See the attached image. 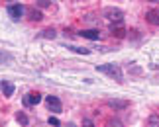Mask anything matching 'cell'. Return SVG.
<instances>
[{
  "instance_id": "cell-10",
  "label": "cell",
  "mask_w": 159,
  "mask_h": 127,
  "mask_svg": "<svg viewBox=\"0 0 159 127\" xmlns=\"http://www.w3.org/2000/svg\"><path fill=\"white\" fill-rule=\"evenodd\" d=\"M26 12H28V18H30L32 22H39V20H43L41 12H39V10H35V8H28Z\"/></svg>"
},
{
  "instance_id": "cell-17",
  "label": "cell",
  "mask_w": 159,
  "mask_h": 127,
  "mask_svg": "<svg viewBox=\"0 0 159 127\" xmlns=\"http://www.w3.org/2000/svg\"><path fill=\"white\" fill-rule=\"evenodd\" d=\"M83 127H94V123L90 119H83Z\"/></svg>"
},
{
  "instance_id": "cell-8",
  "label": "cell",
  "mask_w": 159,
  "mask_h": 127,
  "mask_svg": "<svg viewBox=\"0 0 159 127\" xmlns=\"http://www.w3.org/2000/svg\"><path fill=\"white\" fill-rule=\"evenodd\" d=\"M145 20H148L151 26H159V12L157 10H148L145 12Z\"/></svg>"
},
{
  "instance_id": "cell-13",
  "label": "cell",
  "mask_w": 159,
  "mask_h": 127,
  "mask_svg": "<svg viewBox=\"0 0 159 127\" xmlns=\"http://www.w3.org/2000/svg\"><path fill=\"white\" fill-rule=\"evenodd\" d=\"M41 37H45V39H53V37H55V29H45V32H41Z\"/></svg>"
},
{
  "instance_id": "cell-5",
  "label": "cell",
  "mask_w": 159,
  "mask_h": 127,
  "mask_svg": "<svg viewBox=\"0 0 159 127\" xmlns=\"http://www.w3.org/2000/svg\"><path fill=\"white\" fill-rule=\"evenodd\" d=\"M106 104H108L110 108H114V110H126V108L130 106V102H128V100H116V98H110Z\"/></svg>"
},
{
  "instance_id": "cell-1",
  "label": "cell",
  "mask_w": 159,
  "mask_h": 127,
  "mask_svg": "<svg viewBox=\"0 0 159 127\" xmlns=\"http://www.w3.org/2000/svg\"><path fill=\"white\" fill-rule=\"evenodd\" d=\"M96 70L108 74L110 78H114L116 82H124V80H122L124 76H122V70H120L118 65H96Z\"/></svg>"
},
{
  "instance_id": "cell-20",
  "label": "cell",
  "mask_w": 159,
  "mask_h": 127,
  "mask_svg": "<svg viewBox=\"0 0 159 127\" xmlns=\"http://www.w3.org/2000/svg\"><path fill=\"white\" fill-rule=\"evenodd\" d=\"M67 127H75V125H73V123H69V125H67Z\"/></svg>"
},
{
  "instance_id": "cell-9",
  "label": "cell",
  "mask_w": 159,
  "mask_h": 127,
  "mask_svg": "<svg viewBox=\"0 0 159 127\" xmlns=\"http://www.w3.org/2000/svg\"><path fill=\"white\" fill-rule=\"evenodd\" d=\"M79 35H81V37H84V39H93V41H96V39L100 37L98 29H83Z\"/></svg>"
},
{
  "instance_id": "cell-2",
  "label": "cell",
  "mask_w": 159,
  "mask_h": 127,
  "mask_svg": "<svg viewBox=\"0 0 159 127\" xmlns=\"http://www.w3.org/2000/svg\"><path fill=\"white\" fill-rule=\"evenodd\" d=\"M102 16L106 18L110 23H122V18H124V12L120 8H104Z\"/></svg>"
},
{
  "instance_id": "cell-21",
  "label": "cell",
  "mask_w": 159,
  "mask_h": 127,
  "mask_svg": "<svg viewBox=\"0 0 159 127\" xmlns=\"http://www.w3.org/2000/svg\"><path fill=\"white\" fill-rule=\"evenodd\" d=\"M73 2H77V0H73Z\"/></svg>"
},
{
  "instance_id": "cell-12",
  "label": "cell",
  "mask_w": 159,
  "mask_h": 127,
  "mask_svg": "<svg viewBox=\"0 0 159 127\" xmlns=\"http://www.w3.org/2000/svg\"><path fill=\"white\" fill-rule=\"evenodd\" d=\"M16 119H18L22 125H28V123H30V119H28V116H26L24 112H18V113H16Z\"/></svg>"
},
{
  "instance_id": "cell-4",
  "label": "cell",
  "mask_w": 159,
  "mask_h": 127,
  "mask_svg": "<svg viewBox=\"0 0 159 127\" xmlns=\"http://www.w3.org/2000/svg\"><path fill=\"white\" fill-rule=\"evenodd\" d=\"M45 102H47V108L53 112V113H61V110H63V106H61V102H59V98L57 96H47L45 98Z\"/></svg>"
},
{
  "instance_id": "cell-14",
  "label": "cell",
  "mask_w": 159,
  "mask_h": 127,
  "mask_svg": "<svg viewBox=\"0 0 159 127\" xmlns=\"http://www.w3.org/2000/svg\"><path fill=\"white\" fill-rule=\"evenodd\" d=\"M148 123H149V127H159V116H151Z\"/></svg>"
},
{
  "instance_id": "cell-18",
  "label": "cell",
  "mask_w": 159,
  "mask_h": 127,
  "mask_svg": "<svg viewBox=\"0 0 159 127\" xmlns=\"http://www.w3.org/2000/svg\"><path fill=\"white\" fill-rule=\"evenodd\" d=\"M49 125H55V127H59V119H57V117H49Z\"/></svg>"
},
{
  "instance_id": "cell-19",
  "label": "cell",
  "mask_w": 159,
  "mask_h": 127,
  "mask_svg": "<svg viewBox=\"0 0 159 127\" xmlns=\"http://www.w3.org/2000/svg\"><path fill=\"white\" fill-rule=\"evenodd\" d=\"M148 2H159V0H148Z\"/></svg>"
},
{
  "instance_id": "cell-11",
  "label": "cell",
  "mask_w": 159,
  "mask_h": 127,
  "mask_svg": "<svg viewBox=\"0 0 159 127\" xmlns=\"http://www.w3.org/2000/svg\"><path fill=\"white\" fill-rule=\"evenodd\" d=\"M2 92H4L6 98H10V96L14 94V86H12L10 82H2Z\"/></svg>"
},
{
  "instance_id": "cell-7",
  "label": "cell",
  "mask_w": 159,
  "mask_h": 127,
  "mask_svg": "<svg viewBox=\"0 0 159 127\" xmlns=\"http://www.w3.org/2000/svg\"><path fill=\"white\" fill-rule=\"evenodd\" d=\"M39 102H41V96L38 92H30L26 98H24V104L26 106H35V104H39Z\"/></svg>"
},
{
  "instance_id": "cell-3",
  "label": "cell",
  "mask_w": 159,
  "mask_h": 127,
  "mask_svg": "<svg viewBox=\"0 0 159 127\" xmlns=\"http://www.w3.org/2000/svg\"><path fill=\"white\" fill-rule=\"evenodd\" d=\"M24 12H26V8H24L22 4H12V6H8V14H10V18H12L14 22L20 20Z\"/></svg>"
},
{
  "instance_id": "cell-16",
  "label": "cell",
  "mask_w": 159,
  "mask_h": 127,
  "mask_svg": "<svg viewBox=\"0 0 159 127\" xmlns=\"http://www.w3.org/2000/svg\"><path fill=\"white\" fill-rule=\"evenodd\" d=\"M73 49H75L77 53H84V55H89V53H90L89 49H83V47H73Z\"/></svg>"
},
{
  "instance_id": "cell-15",
  "label": "cell",
  "mask_w": 159,
  "mask_h": 127,
  "mask_svg": "<svg viewBox=\"0 0 159 127\" xmlns=\"http://www.w3.org/2000/svg\"><path fill=\"white\" fill-rule=\"evenodd\" d=\"M38 6H39V8H47V6H49V0H39Z\"/></svg>"
},
{
  "instance_id": "cell-6",
  "label": "cell",
  "mask_w": 159,
  "mask_h": 127,
  "mask_svg": "<svg viewBox=\"0 0 159 127\" xmlns=\"http://www.w3.org/2000/svg\"><path fill=\"white\" fill-rule=\"evenodd\" d=\"M110 33H112L114 37H118V39L126 37V29H124V26H122V23H112V28H110Z\"/></svg>"
},
{
  "instance_id": "cell-22",
  "label": "cell",
  "mask_w": 159,
  "mask_h": 127,
  "mask_svg": "<svg viewBox=\"0 0 159 127\" xmlns=\"http://www.w3.org/2000/svg\"><path fill=\"white\" fill-rule=\"evenodd\" d=\"M8 2H12V0H8Z\"/></svg>"
}]
</instances>
